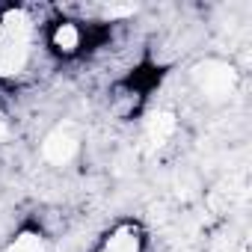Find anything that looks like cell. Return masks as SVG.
<instances>
[{
    "instance_id": "obj_1",
    "label": "cell",
    "mask_w": 252,
    "mask_h": 252,
    "mask_svg": "<svg viewBox=\"0 0 252 252\" xmlns=\"http://www.w3.org/2000/svg\"><path fill=\"white\" fill-rule=\"evenodd\" d=\"M98 252H143V231L134 222H122L104 237Z\"/></svg>"
},
{
    "instance_id": "obj_2",
    "label": "cell",
    "mask_w": 252,
    "mask_h": 252,
    "mask_svg": "<svg viewBox=\"0 0 252 252\" xmlns=\"http://www.w3.org/2000/svg\"><path fill=\"white\" fill-rule=\"evenodd\" d=\"M160 77H163V71L158 68V65H140L137 71H131L128 77H125V86H128L131 92H137V95H146V92H152L158 83H160Z\"/></svg>"
}]
</instances>
